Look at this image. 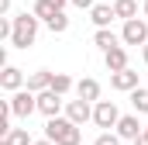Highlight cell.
I'll return each instance as SVG.
<instances>
[{
  "label": "cell",
  "mask_w": 148,
  "mask_h": 145,
  "mask_svg": "<svg viewBox=\"0 0 148 145\" xmlns=\"http://www.w3.org/2000/svg\"><path fill=\"white\" fill-rule=\"evenodd\" d=\"M45 138H52L55 145H79L83 142V131H79V124H76L73 117H48L45 121Z\"/></svg>",
  "instance_id": "cell-1"
},
{
  "label": "cell",
  "mask_w": 148,
  "mask_h": 145,
  "mask_svg": "<svg viewBox=\"0 0 148 145\" xmlns=\"http://www.w3.org/2000/svg\"><path fill=\"white\" fill-rule=\"evenodd\" d=\"M38 24H41V17H38L35 10L28 14H14V35H10V45L14 48H31L38 38Z\"/></svg>",
  "instance_id": "cell-2"
},
{
  "label": "cell",
  "mask_w": 148,
  "mask_h": 145,
  "mask_svg": "<svg viewBox=\"0 0 148 145\" xmlns=\"http://www.w3.org/2000/svg\"><path fill=\"white\" fill-rule=\"evenodd\" d=\"M7 100H10V110H14V117H31V114L38 110V93H35V90H28V86L14 90Z\"/></svg>",
  "instance_id": "cell-3"
},
{
  "label": "cell",
  "mask_w": 148,
  "mask_h": 145,
  "mask_svg": "<svg viewBox=\"0 0 148 145\" xmlns=\"http://www.w3.org/2000/svg\"><path fill=\"white\" fill-rule=\"evenodd\" d=\"M117 121H121V110L114 100H97L93 104V124L97 128H117Z\"/></svg>",
  "instance_id": "cell-4"
},
{
  "label": "cell",
  "mask_w": 148,
  "mask_h": 145,
  "mask_svg": "<svg viewBox=\"0 0 148 145\" xmlns=\"http://www.w3.org/2000/svg\"><path fill=\"white\" fill-rule=\"evenodd\" d=\"M121 38H124V45H145V41H148V21H141V17L124 21Z\"/></svg>",
  "instance_id": "cell-5"
},
{
  "label": "cell",
  "mask_w": 148,
  "mask_h": 145,
  "mask_svg": "<svg viewBox=\"0 0 148 145\" xmlns=\"http://www.w3.org/2000/svg\"><path fill=\"white\" fill-rule=\"evenodd\" d=\"M66 117H73L76 124L83 128L86 121H93V100H83V97L69 100V104H66Z\"/></svg>",
  "instance_id": "cell-6"
},
{
  "label": "cell",
  "mask_w": 148,
  "mask_h": 145,
  "mask_svg": "<svg viewBox=\"0 0 148 145\" xmlns=\"http://www.w3.org/2000/svg\"><path fill=\"white\" fill-rule=\"evenodd\" d=\"M38 110H41L45 117H55V114L62 110V93H55L52 86L41 90V93H38Z\"/></svg>",
  "instance_id": "cell-7"
},
{
  "label": "cell",
  "mask_w": 148,
  "mask_h": 145,
  "mask_svg": "<svg viewBox=\"0 0 148 145\" xmlns=\"http://www.w3.org/2000/svg\"><path fill=\"white\" fill-rule=\"evenodd\" d=\"M110 86H114V90H121V93H131V90H134V86H141V83H138V72L127 66V69L110 72Z\"/></svg>",
  "instance_id": "cell-8"
},
{
  "label": "cell",
  "mask_w": 148,
  "mask_h": 145,
  "mask_svg": "<svg viewBox=\"0 0 148 145\" xmlns=\"http://www.w3.org/2000/svg\"><path fill=\"white\" fill-rule=\"evenodd\" d=\"M141 131H145V128H141V121H138V110H134V114H121V121H117V135H121V138H131V142H134Z\"/></svg>",
  "instance_id": "cell-9"
},
{
  "label": "cell",
  "mask_w": 148,
  "mask_h": 145,
  "mask_svg": "<svg viewBox=\"0 0 148 145\" xmlns=\"http://www.w3.org/2000/svg\"><path fill=\"white\" fill-rule=\"evenodd\" d=\"M0 86H3L7 93H14V90L28 86V79H24V72L17 69V66H3V72H0Z\"/></svg>",
  "instance_id": "cell-10"
},
{
  "label": "cell",
  "mask_w": 148,
  "mask_h": 145,
  "mask_svg": "<svg viewBox=\"0 0 148 145\" xmlns=\"http://www.w3.org/2000/svg\"><path fill=\"white\" fill-rule=\"evenodd\" d=\"M114 17H117V14H114V3H103V0H100V3L90 7V21H93L97 28H110Z\"/></svg>",
  "instance_id": "cell-11"
},
{
  "label": "cell",
  "mask_w": 148,
  "mask_h": 145,
  "mask_svg": "<svg viewBox=\"0 0 148 145\" xmlns=\"http://www.w3.org/2000/svg\"><path fill=\"white\" fill-rule=\"evenodd\" d=\"M76 97H83V100H100V83L93 79V76H83L79 83H76Z\"/></svg>",
  "instance_id": "cell-12"
},
{
  "label": "cell",
  "mask_w": 148,
  "mask_h": 145,
  "mask_svg": "<svg viewBox=\"0 0 148 145\" xmlns=\"http://www.w3.org/2000/svg\"><path fill=\"white\" fill-rule=\"evenodd\" d=\"M121 41H124V38H121V35H114L110 28H97V35H93V45H97L100 52H110V48H117Z\"/></svg>",
  "instance_id": "cell-13"
},
{
  "label": "cell",
  "mask_w": 148,
  "mask_h": 145,
  "mask_svg": "<svg viewBox=\"0 0 148 145\" xmlns=\"http://www.w3.org/2000/svg\"><path fill=\"white\" fill-rule=\"evenodd\" d=\"M103 62H107V69H110V72L127 69V48L117 45V48H110V52H103Z\"/></svg>",
  "instance_id": "cell-14"
},
{
  "label": "cell",
  "mask_w": 148,
  "mask_h": 145,
  "mask_svg": "<svg viewBox=\"0 0 148 145\" xmlns=\"http://www.w3.org/2000/svg\"><path fill=\"white\" fill-rule=\"evenodd\" d=\"M66 3H69V0H35V14L45 21V17H52V14L66 10Z\"/></svg>",
  "instance_id": "cell-15"
},
{
  "label": "cell",
  "mask_w": 148,
  "mask_h": 145,
  "mask_svg": "<svg viewBox=\"0 0 148 145\" xmlns=\"http://www.w3.org/2000/svg\"><path fill=\"white\" fill-rule=\"evenodd\" d=\"M52 76H55V72H48V69H38V72H31V76H28V90H35V93L48 90V86H52Z\"/></svg>",
  "instance_id": "cell-16"
},
{
  "label": "cell",
  "mask_w": 148,
  "mask_h": 145,
  "mask_svg": "<svg viewBox=\"0 0 148 145\" xmlns=\"http://www.w3.org/2000/svg\"><path fill=\"white\" fill-rule=\"evenodd\" d=\"M45 28H48L52 35H66V31H69V17H66V10H59V14L45 17Z\"/></svg>",
  "instance_id": "cell-17"
},
{
  "label": "cell",
  "mask_w": 148,
  "mask_h": 145,
  "mask_svg": "<svg viewBox=\"0 0 148 145\" xmlns=\"http://www.w3.org/2000/svg\"><path fill=\"white\" fill-rule=\"evenodd\" d=\"M114 14L121 21H131V17H138V3L134 0H114Z\"/></svg>",
  "instance_id": "cell-18"
},
{
  "label": "cell",
  "mask_w": 148,
  "mask_h": 145,
  "mask_svg": "<svg viewBox=\"0 0 148 145\" xmlns=\"http://www.w3.org/2000/svg\"><path fill=\"white\" fill-rule=\"evenodd\" d=\"M0 145H31V138H28V128H10V131L0 138Z\"/></svg>",
  "instance_id": "cell-19"
},
{
  "label": "cell",
  "mask_w": 148,
  "mask_h": 145,
  "mask_svg": "<svg viewBox=\"0 0 148 145\" xmlns=\"http://www.w3.org/2000/svg\"><path fill=\"white\" fill-rule=\"evenodd\" d=\"M131 107L138 110V114H148V90L145 86H134L131 90Z\"/></svg>",
  "instance_id": "cell-20"
},
{
  "label": "cell",
  "mask_w": 148,
  "mask_h": 145,
  "mask_svg": "<svg viewBox=\"0 0 148 145\" xmlns=\"http://www.w3.org/2000/svg\"><path fill=\"white\" fill-rule=\"evenodd\" d=\"M52 90H55V93H62V97H66V93H69V90H73V79H69V76H66V72H55V76H52Z\"/></svg>",
  "instance_id": "cell-21"
},
{
  "label": "cell",
  "mask_w": 148,
  "mask_h": 145,
  "mask_svg": "<svg viewBox=\"0 0 148 145\" xmlns=\"http://www.w3.org/2000/svg\"><path fill=\"white\" fill-rule=\"evenodd\" d=\"M93 145H121V135L117 131H103V135H97Z\"/></svg>",
  "instance_id": "cell-22"
},
{
  "label": "cell",
  "mask_w": 148,
  "mask_h": 145,
  "mask_svg": "<svg viewBox=\"0 0 148 145\" xmlns=\"http://www.w3.org/2000/svg\"><path fill=\"white\" fill-rule=\"evenodd\" d=\"M69 3H76V7H83V10H90V7H93L97 0H69Z\"/></svg>",
  "instance_id": "cell-23"
},
{
  "label": "cell",
  "mask_w": 148,
  "mask_h": 145,
  "mask_svg": "<svg viewBox=\"0 0 148 145\" xmlns=\"http://www.w3.org/2000/svg\"><path fill=\"white\" fill-rule=\"evenodd\" d=\"M10 14V0H0V17H7Z\"/></svg>",
  "instance_id": "cell-24"
},
{
  "label": "cell",
  "mask_w": 148,
  "mask_h": 145,
  "mask_svg": "<svg viewBox=\"0 0 148 145\" xmlns=\"http://www.w3.org/2000/svg\"><path fill=\"white\" fill-rule=\"evenodd\" d=\"M134 145H148V131H141V135L134 138Z\"/></svg>",
  "instance_id": "cell-25"
},
{
  "label": "cell",
  "mask_w": 148,
  "mask_h": 145,
  "mask_svg": "<svg viewBox=\"0 0 148 145\" xmlns=\"http://www.w3.org/2000/svg\"><path fill=\"white\" fill-rule=\"evenodd\" d=\"M31 145H55L52 138H38V142H31Z\"/></svg>",
  "instance_id": "cell-26"
},
{
  "label": "cell",
  "mask_w": 148,
  "mask_h": 145,
  "mask_svg": "<svg viewBox=\"0 0 148 145\" xmlns=\"http://www.w3.org/2000/svg\"><path fill=\"white\" fill-rule=\"evenodd\" d=\"M141 55H145V62H148V41H145V45H141Z\"/></svg>",
  "instance_id": "cell-27"
},
{
  "label": "cell",
  "mask_w": 148,
  "mask_h": 145,
  "mask_svg": "<svg viewBox=\"0 0 148 145\" xmlns=\"http://www.w3.org/2000/svg\"><path fill=\"white\" fill-rule=\"evenodd\" d=\"M145 17H148V0H145Z\"/></svg>",
  "instance_id": "cell-28"
},
{
  "label": "cell",
  "mask_w": 148,
  "mask_h": 145,
  "mask_svg": "<svg viewBox=\"0 0 148 145\" xmlns=\"http://www.w3.org/2000/svg\"><path fill=\"white\" fill-rule=\"evenodd\" d=\"M103 3H114V0H103Z\"/></svg>",
  "instance_id": "cell-29"
},
{
  "label": "cell",
  "mask_w": 148,
  "mask_h": 145,
  "mask_svg": "<svg viewBox=\"0 0 148 145\" xmlns=\"http://www.w3.org/2000/svg\"><path fill=\"white\" fill-rule=\"evenodd\" d=\"M145 131H148V128H145Z\"/></svg>",
  "instance_id": "cell-30"
}]
</instances>
